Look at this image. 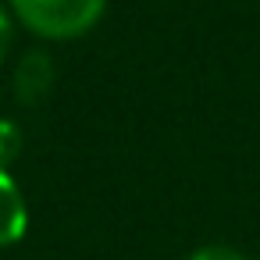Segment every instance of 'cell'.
I'll return each instance as SVG.
<instances>
[{
	"label": "cell",
	"instance_id": "obj_2",
	"mask_svg": "<svg viewBox=\"0 0 260 260\" xmlns=\"http://www.w3.org/2000/svg\"><path fill=\"white\" fill-rule=\"evenodd\" d=\"M29 232V203L8 168H0V249L18 246Z\"/></svg>",
	"mask_w": 260,
	"mask_h": 260
},
{
	"label": "cell",
	"instance_id": "obj_5",
	"mask_svg": "<svg viewBox=\"0 0 260 260\" xmlns=\"http://www.w3.org/2000/svg\"><path fill=\"white\" fill-rule=\"evenodd\" d=\"M15 29H18V22H15V15H11V8H8V0H0V64H4L8 54H11Z\"/></svg>",
	"mask_w": 260,
	"mask_h": 260
},
{
	"label": "cell",
	"instance_id": "obj_3",
	"mask_svg": "<svg viewBox=\"0 0 260 260\" xmlns=\"http://www.w3.org/2000/svg\"><path fill=\"white\" fill-rule=\"evenodd\" d=\"M54 86V61L47 50H29L22 54L18 68H15V96L22 104H36L40 96H47Z\"/></svg>",
	"mask_w": 260,
	"mask_h": 260
},
{
	"label": "cell",
	"instance_id": "obj_4",
	"mask_svg": "<svg viewBox=\"0 0 260 260\" xmlns=\"http://www.w3.org/2000/svg\"><path fill=\"white\" fill-rule=\"evenodd\" d=\"M185 260H249L239 246H228V242H203L196 246Z\"/></svg>",
	"mask_w": 260,
	"mask_h": 260
},
{
	"label": "cell",
	"instance_id": "obj_6",
	"mask_svg": "<svg viewBox=\"0 0 260 260\" xmlns=\"http://www.w3.org/2000/svg\"><path fill=\"white\" fill-rule=\"evenodd\" d=\"M18 128L11 125V121H0V168H4L15 153H18Z\"/></svg>",
	"mask_w": 260,
	"mask_h": 260
},
{
	"label": "cell",
	"instance_id": "obj_1",
	"mask_svg": "<svg viewBox=\"0 0 260 260\" xmlns=\"http://www.w3.org/2000/svg\"><path fill=\"white\" fill-rule=\"evenodd\" d=\"M15 22L47 43H72L89 36L104 15L107 0H8Z\"/></svg>",
	"mask_w": 260,
	"mask_h": 260
}]
</instances>
